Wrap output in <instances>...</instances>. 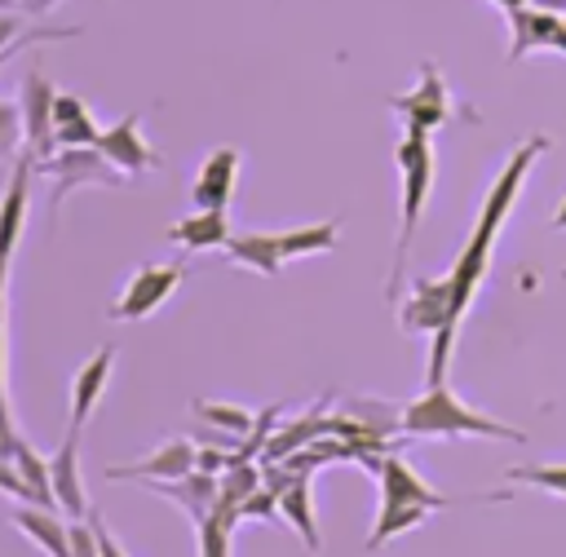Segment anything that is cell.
Instances as JSON below:
<instances>
[{
	"mask_svg": "<svg viewBox=\"0 0 566 557\" xmlns=\"http://www.w3.org/2000/svg\"><path fill=\"white\" fill-rule=\"evenodd\" d=\"M553 141L544 137V133H531L513 155H509V164L500 168V177L491 181V190H486V199H482V212H478V225H473V234L464 239V248H460V256H455V265H451V318L460 323L464 318V309L473 305V292H478V283L486 278V265H491V248H495V234H500V225H504V217L513 212V203H517V195H522V181L531 177V168H535V159L548 150Z\"/></svg>",
	"mask_w": 566,
	"mask_h": 557,
	"instance_id": "6da1fadb",
	"label": "cell"
},
{
	"mask_svg": "<svg viewBox=\"0 0 566 557\" xmlns=\"http://www.w3.org/2000/svg\"><path fill=\"white\" fill-rule=\"evenodd\" d=\"M394 164H398V177H402V199H398V234H394V261H389V287H385L389 296H398V287H402L407 252H411L420 212H424L429 190H433V141H429V133L407 128L398 150H394Z\"/></svg>",
	"mask_w": 566,
	"mask_h": 557,
	"instance_id": "7a4b0ae2",
	"label": "cell"
},
{
	"mask_svg": "<svg viewBox=\"0 0 566 557\" xmlns=\"http://www.w3.org/2000/svg\"><path fill=\"white\" fill-rule=\"evenodd\" d=\"M402 433H411V438H495V442H526L522 429L464 407L447 389V380L442 385H429L416 402L402 407Z\"/></svg>",
	"mask_w": 566,
	"mask_h": 557,
	"instance_id": "3957f363",
	"label": "cell"
},
{
	"mask_svg": "<svg viewBox=\"0 0 566 557\" xmlns=\"http://www.w3.org/2000/svg\"><path fill=\"white\" fill-rule=\"evenodd\" d=\"M40 168H44L49 177H57L53 190H49V217H53V212L62 208V199H66L71 190H80V186H119V181H124V172H119L97 146H62L57 155L40 159Z\"/></svg>",
	"mask_w": 566,
	"mask_h": 557,
	"instance_id": "277c9868",
	"label": "cell"
},
{
	"mask_svg": "<svg viewBox=\"0 0 566 557\" xmlns=\"http://www.w3.org/2000/svg\"><path fill=\"white\" fill-rule=\"evenodd\" d=\"M389 106L402 115L407 128H424V133L442 128V124L451 119V93H447V84H442V71H438L433 62H424V66H420V80H416L407 93H394Z\"/></svg>",
	"mask_w": 566,
	"mask_h": 557,
	"instance_id": "5b68a950",
	"label": "cell"
},
{
	"mask_svg": "<svg viewBox=\"0 0 566 557\" xmlns=\"http://www.w3.org/2000/svg\"><path fill=\"white\" fill-rule=\"evenodd\" d=\"M53 97H57V88L44 71L22 75V88H18V111H22V133H27L22 146H31L35 159H49L57 150V141H53Z\"/></svg>",
	"mask_w": 566,
	"mask_h": 557,
	"instance_id": "8992f818",
	"label": "cell"
},
{
	"mask_svg": "<svg viewBox=\"0 0 566 557\" xmlns=\"http://www.w3.org/2000/svg\"><path fill=\"white\" fill-rule=\"evenodd\" d=\"M177 283H181V265H142V270L128 278L124 296L111 305V318H115V323H137V318L155 314V309L177 292Z\"/></svg>",
	"mask_w": 566,
	"mask_h": 557,
	"instance_id": "52a82bcc",
	"label": "cell"
},
{
	"mask_svg": "<svg viewBox=\"0 0 566 557\" xmlns=\"http://www.w3.org/2000/svg\"><path fill=\"white\" fill-rule=\"evenodd\" d=\"M35 164H40V159L31 155V146H22V150L13 155V172H9V186H4V195H0V261H9L13 248H18V239H22Z\"/></svg>",
	"mask_w": 566,
	"mask_h": 557,
	"instance_id": "ba28073f",
	"label": "cell"
},
{
	"mask_svg": "<svg viewBox=\"0 0 566 557\" xmlns=\"http://www.w3.org/2000/svg\"><path fill=\"white\" fill-rule=\"evenodd\" d=\"M509 62H522L526 53L535 49H557L566 53V13H548V9H535V4H522L509 13Z\"/></svg>",
	"mask_w": 566,
	"mask_h": 557,
	"instance_id": "9c48e42d",
	"label": "cell"
},
{
	"mask_svg": "<svg viewBox=\"0 0 566 557\" xmlns=\"http://www.w3.org/2000/svg\"><path fill=\"white\" fill-rule=\"evenodd\" d=\"M97 150H102V155H106L124 177H142V172H150V168L159 164V155H155V150H150V141L142 137V115H128V119H119V124L102 128Z\"/></svg>",
	"mask_w": 566,
	"mask_h": 557,
	"instance_id": "30bf717a",
	"label": "cell"
},
{
	"mask_svg": "<svg viewBox=\"0 0 566 557\" xmlns=\"http://www.w3.org/2000/svg\"><path fill=\"white\" fill-rule=\"evenodd\" d=\"M49 477H53V500L66 517H84V482H80V424H66V438L49 455Z\"/></svg>",
	"mask_w": 566,
	"mask_h": 557,
	"instance_id": "8fae6325",
	"label": "cell"
},
{
	"mask_svg": "<svg viewBox=\"0 0 566 557\" xmlns=\"http://www.w3.org/2000/svg\"><path fill=\"white\" fill-rule=\"evenodd\" d=\"M195 469V446L186 438H172L164 442L159 451L133 460V464H111L106 477L119 482V477H133V482H172V477H186Z\"/></svg>",
	"mask_w": 566,
	"mask_h": 557,
	"instance_id": "7c38bea8",
	"label": "cell"
},
{
	"mask_svg": "<svg viewBox=\"0 0 566 557\" xmlns=\"http://www.w3.org/2000/svg\"><path fill=\"white\" fill-rule=\"evenodd\" d=\"M146 491L172 500L190 522H203L217 504V491H221V477L217 473H203V469H190L186 477H172V482H146Z\"/></svg>",
	"mask_w": 566,
	"mask_h": 557,
	"instance_id": "4fadbf2b",
	"label": "cell"
},
{
	"mask_svg": "<svg viewBox=\"0 0 566 557\" xmlns=\"http://www.w3.org/2000/svg\"><path fill=\"white\" fill-rule=\"evenodd\" d=\"M376 477H380V500H394V504H424V508H442L447 500L429 486V482H420V473L407 464V460H398V455H380L376 460Z\"/></svg>",
	"mask_w": 566,
	"mask_h": 557,
	"instance_id": "5bb4252c",
	"label": "cell"
},
{
	"mask_svg": "<svg viewBox=\"0 0 566 557\" xmlns=\"http://www.w3.org/2000/svg\"><path fill=\"white\" fill-rule=\"evenodd\" d=\"M234 177H239V150L234 146H217L203 159L199 177H195V208H230Z\"/></svg>",
	"mask_w": 566,
	"mask_h": 557,
	"instance_id": "9a60e30c",
	"label": "cell"
},
{
	"mask_svg": "<svg viewBox=\"0 0 566 557\" xmlns=\"http://www.w3.org/2000/svg\"><path fill=\"white\" fill-rule=\"evenodd\" d=\"M13 526L27 530L31 544H35L44 557H71V522H62L57 508L22 504V508H13Z\"/></svg>",
	"mask_w": 566,
	"mask_h": 557,
	"instance_id": "2e32d148",
	"label": "cell"
},
{
	"mask_svg": "<svg viewBox=\"0 0 566 557\" xmlns=\"http://www.w3.org/2000/svg\"><path fill=\"white\" fill-rule=\"evenodd\" d=\"M111 358H115V349L111 345H102L80 371H75V380H71V424H80L84 429V420L97 411V402H102V389H106V380H111Z\"/></svg>",
	"mask_w": 566,
	"mask_h": 557,
	"instance_id": "e0dca14e",
	"label": "cell"
},
{
	"mask_svg": "<svg viewBox=\"0 0 566 557\" xmlns=\"http://www.w3.org/2000/svg\"><path fill=\"white\" fill-rule=\"evenodd\" d=\"M226 239H230L226 208H195L190 217H181V221L168 230V243H177V248H186V252L226 248Z\"/></svg>",
	"mask_w": 566,
	"mask_h": 557,
	"instance_id": "ac0fdd59",
	"label": "cell"
},
{
	"mask_svg": "<svg viewBox=\"0 0 566 557\" xmlns=\"http://www.w3.org/2000/svg\"><path fill=\"white\" fill-rule=\"evenodd\" d=\"M102 128L93 124L88 106L75 93H57L53 97V141L57 146H97Z\"/></svg>",
	"mask_w": 566,
	"mask_h": 557,
	"instance_id": "d6986e66",
	"label": "cell"
},
{
	"mask_svg": "<svg viewBox=\"0 0 566 557\" xmlns=\"http://www.w3.org/2000/svg\"><path fill=\"white\" fill-rule=\"evenodd\" d=\"M226 261L230 265H248L265 278H274L283 270V248H279V234H230L226 239Z\"/></svg>",
	"mask_w": 566,
	"mask_h": 557,
	"instance_id": "ffe728a7",
	"label": "cell"
},
{
	"mask_svg": "<svg viewBox=\"0 0 566 557\" xmlns=\"http://www.w3.org/2000/svg\"><path fill=\"white\" fill-rule=\"evenodd\" d=\"M279 517H287L292 530L305 539V548L318 553V517H314V500H310V477H296V482L279 495Z\"/></svg>",
	"mask_w": 566,
	"mask_h": 557,
	"instance_id": "44dd1931",
	"label": "cell"
},
{
	"mask_svg": "<svg viewBox=\"0 0 566 557\" xmlns=\"http://www.w3.org/2000/svg\"><path fill=\"white\" fill-rule=\"evenodd\" d=\"M429 513H433V508H424V504H394V500H380V513H376L371 535H367V553H376V548H385L394 535L420 526Z\"/></svg>",
	"mask_w": 566,
	"mask_h": 557,
	"instance_id": "7402d4cb",
	"label": "cell"
},
{
	"mask_svg": "<svg viewBox=\"0 0 566 557\" xmlns=\"http://www.w3.org/2000/svg\"><path fill=\"white\" fill-rule=\"evenodd\" d=\"M13 464H18V473H22L27 491H31V504L57 508V500H53V477H49V455H40L31 442L18 438V446H13Z\"/></svg>",
	"mask_w": 566,
	"mask_h": 557,
	"instance_id": "603a6c76",
	"label": "cell"
},
{
	"mask_svg": "<svg viewBox=\"0 0 566 557\" xmlns=\"http://www.w3.org/2000/svg\"><path fill=\"white\" fill-rule=\"evenodd\" d=\"M336 239H340L336 221H314V225L283 230L279 234V248H283V256H323V252L336 248Z\"/></svg>",
	"mask_w": 566,
	"mask_h": 557,
	"instance_id": "cb8c5ba5",
	"label": "cell"
},
{
	"mask_svg": "<svg viewBox=\"0 0 566 557\" xmlns=\"http://www.w3.org/2000/svg\"><path fill=\"white\" fill-rule=\"evenodd\" d=\"M195 416H203L212 429H226V433H234V438H248V433H252V424H256V416H252V411L230 407V402H199V407H195Z\"/></svg>",
	"mask_w": 566,
	"mask_h": 557,
	"instance_id": "d4e9b609",
	"label": "cell"
},
{
	"mask_svg": "<svg viewBox=\"0 0 566 557\" xmlns=\"http://www.w3.org/2000/svg\"><path fill=\"white\" fill-rule=\"evenodd\" d=\"M509 482H522V486H535V491H553L566 500V464H522V469H509Z\"/></svg>",
	"mask_w": 566,
	"mask_h": 557,
	"instance_id": "484cf974",
	"label": "cell"
},
{
	"mask_svg": "<svg viewBox=\"0 0 566 557\" xmlns=\"http://www.w3.org/2000/svg\"><path fill=\"white\" fill-rule=\"evenodd\" d=\"M199 526V557H230V535H234V522L221 517V513H208Z\"/></svg>",
	"mask_w": 566,
	"mask_h": 557,
	"instance_id": "4316f807",
	"label": "cell"
},
{
	"mask_svg": "<svg viewBox=\"0 0 566 557\" xmlns=\"http://www.w3.org/2000/svg\"><path fill=\"white\" fill-rule=\"evenodd\" d=\"M18 128H22V111L0 102V159L18 155Z\"/></svg>",
	"mask_w": 566,
	"mask_h": 557,
	"instance_id": "83f0119b",
	"label": "cell"
},
{
	"mask_svg": "<svg viewBox=\"0 0 566 557\" xmlns=\"http://www.w3.org/2000/svg\"><path fill=\"white\" fill-rule=\"evenodd\" d=\"M239 517H279V491H270V486H256V491L243 500Z\"/></svg>",
	"mask_w": 566,
	"mask_h": 557,
	"instance_id": "f1b7e54d",
	"label": "cell"
},
{
	"mask_svg": "<svg viewBox=\"0 0 566 557\" xmlns=\"http://www.w3.org/2000/svg\"><path fill=\"white\" fill-rule=\"evenodd\" d=\"M71 557H102L97 553V530L84 517H71Z\"/></svg>",
	"mask_w": 566,
	"mask_h": 557,
	"instance_id": "f546056e",
	"label": "cell"
},
{
	"mask_svg": "<svg viewBox=\"0 0 566 557\" xmlns=\"http://www.w3.org/2000/svg\"><path fill=\"white\" fill-rule=\"evenodd\" d=\"M0 495H13V500H27L31 504V491H27L22 473H18V464L4 460V455H0Z\"/></svg>",
	"mask_w": 566,
	"mask_h": 557,
	"instance_id": "4dcf8cb0",
	"label": "cell"
},
{
	"mask_svg": "<svg viewBox=\"0 0 566 557\" xmlns=\"http://www.w3.org/2000/svg\"><path fill=\"white\" fill-rule=\"evenodd\" d=\"M18 35H22V13H13V4H9V9H0V49H9Z\"/></svg>",
	"mask_w": 566,
	"mask_h": 557,
	"instance_id": "1f68e13d",
	"label": "cell"
},
{
	"mask_svg": "<svg viewBox=\"0 0 566 557\" xmlns=\"http://www.w3.org/2000/svg\"><path fill=\"white\" fill-rule=\"evenodd\" d=\"M88 522H93V530H97V553H102V557H128V553L115 544V535L106 530V522H102V517H88Z\"/></svg>",
	"mask_w": 566,
	"mask_h": 557,
	"instance_id": "d6a6232c",
	"label": "cell"
},
{
	"mask_svg": "<svg viewBox=\"0 0 566 557\" xmlns=\"http://www.w3.org/2000/svg\"><path fill=\"white\" fill-rule=\"evenodd\" d=\"M230 464V451H195V469L203 473H221Z\"/></svg>",
	"mask_w": 566,
	"mask_h": 557,
	"instance_id": "836d02e7",
	"label": "cell"
},
{
	"mask_svg": "<svg viewBox=\"0 0 566 557\" xmlns=\"http://www.w3.org/2000/svg\"><path fill=\"white\" fill-rule=\"evenodd\" d=\"M57 4H62V0H18V9L31 13V18H35V13H49V9H57Z\"/></svg>",
	"mask_w": 566,
	"mask_h": 557,
	"instance_id": "e575fe53",
	"label": "cell"
},
{
	"mask_svg": "<svg viewBox=\"0 0 566 557\" xmlns=\"http://www.w3.org/2000/svg\"><path fill=\"white\" fill-rule=\"evenodd\" d=\"M13 446H18V433L13 429H0V455L13 460Z\"/></svg>",
	"mask_w": 566,
	"mask_h": 557,
	"instance_id": "d590c367",
	"label": "cell"
},
{
	"mask_svg": "<svg viewBox=\"0 0 566 557\" xmlns=\"http://www.w3.org/2000/svg\"><path fill=\"white\" fill-rule=\"evenodd\" d=\"M535 9H548V13H566V0H526Z\"/></svg>",
	"mask_w": 566,
	"mask_h": 557,
	"instance_id": "8d00e7d4",
	"label": "cell"
},
{
	"mask_svg": "<svg viewBox=\"0 0 566 557\" xmlns=\"http://www.w3.org/2000/svg\"><path fill=\"white\" fill-rule=\"evenodd\" d=\"M491 4H495V9H504V18H509V13H513V9H522L526 0H491Z\"/></svg>",
	"mask_w": 566,
	"mask_h": 557,
	"instance_id": "74e56055",
	"label": "cell"
},
{
	"mask_svg": "<svg viewBox=\"0 0 566 557\" xmlns=\"http://www.w3.org/2000/svg\"><path fill=\"white\" fill-rule=\"evenodd\" d=\"M553 225H557V230H566V199L557 203V217H553Z\"/></svg>",
	"mask_w": 566,
	"mask_h": 557,
	"instance_id": "f35d334b",
	"label": "cell"
}]
</instances>
